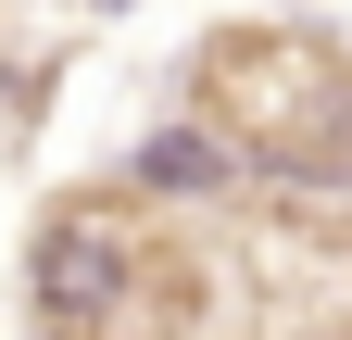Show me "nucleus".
Masks as SVG:
<instances>
[{
    "label": "nucleus",
    "instance_id": "1",
    "mask_svg": "<svg viewBox=\"0 0 352 340\" xmlns=\"http://www.w3.org/2000/svg\"><path fill=\"white\" fill-rule=\"evenodd\" d=\"M201 139L264 177L340 189L352 177V63L302 25H239L201 51Z\"/></svg>",
    "mask_w": 352,
    "mask_h": 340
},
{
    "label": "nucleus",
    "instance_id": "2",
    "mask_svg": "<svg viewBox=\"0 0 352 340\" xmlns=\"http://www.w3.org/2000/svg\"><path fill=\"white\" fill-rule=\"evenodd\" d=\"M25 290H38V315H51V340H101L139 303V227H126L113 202H63V215L38 227V252H25Z\"/></svg>",
    "mask_w": 352,
    "mask_h": 340
},
{
    "label": "nucleus",
    "instance_id": "3",
    "mask_svg": "<svg viewBox=\"0 0 352 340\" xmlns=\"http://www.w3.org/2000/svg\"><path fill=\"white\" fill-rule=\"evenodd\" d=\"M214 177H227V151H214L201 126H176V139L139 151V189H214Z\"/></svg>",
    "mask_w": 352,
    "mask_h": 340
}]
</instances>
